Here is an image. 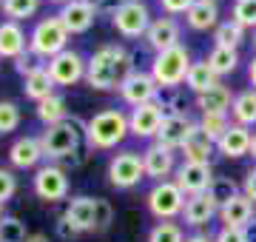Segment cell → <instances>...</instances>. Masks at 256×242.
Instances as JSON below:
<instances>
[{"label": "cell", "mask_w": 256, "mask_h": 242, "mask_svg": "<svg viewBox=\"0 0 256 242\" xmlns=\"http://www.w3.org/2000/svg\"><path fill=\"white\" fill-rule=\"evenodd\" d=\"M134 72V60L122 43H102L92 57L86 68V83L94 92H114L122 86L128 74Z\"/></svg>", "instance_id": "6da1fadb"}, {"label": "cell", "mask_w": 256, "mask_h": 242, "mask_svg": "<svg viewBox=\"0 0 256 242\" xmlns=\"http://www.w3.org/2000/svg\"><path fill=\"white\" fill-rule=\"evenodd\" d=\"M131 128H128V114L120 108H106L97 112L92 120H86V142L94 151H111L122 146Z\"/></svg>", "instance_id": "7a4b0ae2"}, {"label": "cell", "mask_w": 256, "mask_h": 242, "mask_svg": "<svg viewBox=\"0 0 256 242\" xmlns=\"http://www.w3.org/2000/svg\"><path fill=\"white\" fill-rule=\"evenodd\" d=\"M82 140H86V122L80 117H68L66 122H57V126H48L40 134V142H43V154H46L48 162H60L63 157L80 151Z\"/></svg>", "instance_id": "3957f363"}, {"label": "cell", "mask_w": 256, "mask_h": 242, "mask_svg": "<svg viewBox=\"0 0 256 242\" xmlns=\"http://www.w3.org/2000/svg\"><path fill=\"white\" fill-rule=\"evenodd\" d=\"M191 66H194L191 52L185 46H174V48H168V52L154 54V60H151V74H154V80L160 83V88L174 92V88H180V86L185 83Z\"/></svg>", "instance_id": "277c9868"}, {"label": "cell", "mask_w": 256, "mask_h": 242, "mask_svg": "<svg viewBox=\"0 0 256 242\" xmlns=\"http://www.w3.org/2000/svg\"><path fill=\"white\" fill-rule=\"evenodd\" d=\"M68 38H72V34L66 32L60 18L52 14V18H43V20L34 23L32 34H28V48H32L43 63H48L52 57H57L60 52L68 48Z\"/></svg>", "instance_id": "5b68a950"}, {"label": "cell", "mask_w": 256, "mask_h": 242, "mask_svg": "<svg viewBox=\"0 0 256 242\" xmlns=\"http://www.w3.org/2000/svg\"><path fill=\"white\" fill-rule=\"evenodd\" d=\"M106 177L114 188L120 191H128V188L140 186L146 180V166H142V154L140 151H120L108 160V168H106Z\"/></svg>", "instance_id": "8992f818"}, {"label": "cell", "mask_w": 256, "mask_h": 242, "mask_svg": "<svg viewBox=\"0 0 256 242\" xmlns=\"http://www.w3.org/2000/svg\"><path fill=\"white\" fill-rule=\"evenodd\" d=\"M185 200L188 196L180 191L174 180H165V182H154V188L146 196V205L156 220H176L185 211Z\"/></svg>", "instance_id": "52a82bcc"}, {"label": "cell", "mask_w": 256, "mask_h": 242, "mask_svg": "<svg viewBox=\"0 0 256 242\" xmlns=\"http://www.w3.org/2000/svg\"><path fill=\"white\" fill-rule=\"evenodd\" d=\"M151 20L154 18H151V9H148L146 0H128L126 6L111 18V26H114V32L120 38L137 40V38H146Z\"/></svg>", "instance_id": "ba28073f"}, {"label": "cell", "mask_w": 256, "mask_h": 242, "mask_svg": "<svg viewBox=\"0 0 256 242\" xmlns=\"http://www.w3.org/2000/svg\"><path fill=\"white\" fill-rule=\"evenodd\" d=\"M32 188L43 202H60V200L68 196V171H63L54 162H46L34 171Z\"/></svg>", "instance_id": "9c48e42d"}, {"label": "cell", "mask_w": 256, "mask_h": 242, "mask_svg": "<svg viewBox=\"0 0 256 242\" xmlns=\"http://www.w3.org/2000/svg\"><path fill=\"white\" fill-rule=\"evenodd\" d=\"M117 92H120V97H122V102H128L131 108H137V106L160 100V92H162V88H160V83L154 80L151 72L134 68V72L122 80V86H120Z\"/></svg>", "instance_id": "30bf717a"}, {"label": "cell", "mask_w": 256, "mask_h": 242, "mask_svg": "<svg viewBox=\"0 0 256 242\" xmlns=\"http://www.w3.org/2000/svg\"><path fill=\"white\" fill-rule=\"evenodd\" d=\"M48 74L54 80V86H77L80 80H86V68H88V60L74 52V48H66L57 57L48 60Z\"/></svg>", "instance_id": "8fae6325"}, {"label": "cell", "mask_w": 256, "mask_h": 242, "mask_svg": "<svg viewBox=\"0 0 256 242\" xmlns=\"http://www.w3.org/2000/svg\"><path fill=\"white\" fill-rule=\"evenodd\" d=\"M165 114H168V108H165L162 100L137 106V108H131V114H128V128L140 140H154L160 126H162V120H165Z\"/></svg>", "instance_id": "7c38bea8"}, {"label": "cell", "mask_w": 256, "mask_h": 242, "mask_svg": "<svg viewBox=\"0 0 256 242\" xmlns=\"http://www.w3.org/2000/svg\"><path fill=\"white\" fill-rule=\"evenodd\" d=\"M174 182L185 196L208 194L210 182H214V168L205 166V162H185L182 160L174 171Z\"/></svg>", "instance_id": "4fadbf2b"}, {"label": "cell", "mask_w": 256, "mask_h": 242, "mask_svg": "<svg viewBox=\"0 0 256 242\" xmlns=\"http://www.w3.org/2000/svg\"><path fill=\"white\" fill-rule=\"evenodd\" d=\"M146 43L154 48V54L168 52V48H174V46H182V26H180V20L171 18V14L154 18L146 32Z\"/></svg>", "instance_id": "5bb4252c"}, {"label": "cell", "mask_w": 256, "mask_h": 242, "mask_svg": "<svg viewBox=\"0 0 256 242\" xmlns=\"http://www.w3.org/2000/svg\"><path fill=\"white\" fill-rule=\"evenodd\" d=\"M194 126L196 122L188 114H165V120L160 126V131H156L154 142L162 146V148H168V151H180L185 146V140H188V134H191Z\"/></svg>", "instance_id": "9a60e30c"}, {"label": "cell", "mask_w": 256, "mask_h": 242, "mask_svg": "<svg viewBox=\"0 0 256 242\" xmlns=\"http://www.w3.org/2000/svg\"><path fill=\"white\" fill-rule=\"evenodd\" d=\"M57 18H60V23L66 26L68 34H86L97 20V9H94L92 0H72V3L60 6Z\"/></svg>", "instance_id": "2e32d148"}, {"label": "cell", "mask_w": 256, "mask_h": 242, "mask_svg": "<svg viewBox=\"0 0 256 242\" xmlns=\"http://www.w3.org/2000/svg\"><path fill=\"white\" fill-rule=\"evenodd\" d=\"M142 166H146V177L148 180H154V182H165V180L174 177L176 157H174V151H168V148H162V146L151 142V146L142 151Z\"/></svg>", "instance_id": "e0dca14e"}, {"label": "cell", "mask_w": 256, "mask_h": 242, "mask_svg": "<svg viewBox=\"0 0 256 242\" xmlns=\"http://www.w3.org/2000/svg\"><path fill=\"white\" fill-rule=\"evenodd\" d=\"M43 160H46V154H43V142H40V137L26 134V137H18V140L12 142L9 162L14 168H20V171H26V168H34L37 171Z\"/></svg>", "instance_id": "ac0fdd59"}, {"label": "cell", "mask_w": 256, "mask_h": 242, "mask_svg": "<svg viewBox=\"0 0 256 242\" xmlns=\"http://www.w3.org/2000/svg\"><path fill=\"white\" fill-rule=\"evenodd\" d=\"M250 142H254V131L234 122L216 140V151L228 160H239V157H245V154H250Z\"/></svg>", "instance_id": "d6986e66"}, {"label": "cell", "mask_w": 256, "mask_h": 242, "mask_svg": "<svg viewBox=\"0 0 256 242\" xmlns=\"http://www.w3.org/2000/svg\"><path fill=\"white\" fill-rule=\"evenodd\" d=\"M256 216V202L248 200L245 194H236L230 202L220 208V222L222 228H245L248 222H254Z\"/></svg>", "instance_id": "ffe728a7"}, {"label": "cell", "mask_w": 256, "mask_h": 242, "mask_svg": "<svg viewBox=\"0 0 256 242\" xmlns=\"http://www.w3.org/2000/svg\"><path fill=\"white\" fill-rule=\"evenodd\" d=\"M66 216L80 234L97 231V200L94 196H72L66 205Z\"/></svg>", "instance_id": "44dd1931"}, {"label": "cell", "mask_w": 256, "mask_h": 242, "mask_svg": "<svg viewBox=\"0 0 256 242\" xmlns=\"http://www.w3.org/2000/svg\"><path fill=\"white\" fill-rule=\"evenodd\" d=\"M214 216H220V205L210 200V194H196L185 200V211H182V222L188 228H202L208 225Z\"/></svg>", "instance_id": "7402d4cb"}, {"label": "cell", "mask_w": 256, "mask_h": 242, "mask_svg": "<svg viewBox=\"0 0 256 242\" xmlns=\"http://www.w3.org/2000/svg\"><path fill=\"white\" fill-rule=\"evenodd\" d=\"M180 151H182L185 162H205V166H210V154L216 151V140L208 137V131H202V126L196 122Z\"/></svg>", "instance_id": "603a6c76"}, {"label": "cell", "mask_w": 256, "mask_h": 242, "mask_svg": "<svg viewBox=\"0 0 256 242\" xmlns=\"http://www.w3.org/2000/svg\"><path fill=\"white\" fill-rule=\"evenodd\" d=\"M23 52H28V38L23 26L14 20H3L0 23V60H18Z\"/></svg>", "instance_id": "cb8c5ba5"}, {"label": "cell", "mask_w": 256, "mask_h": 242, "mask_svg": "<svg viewBox=\"0 0 256 242\" xmlns=\"http://www.w3.org/2000/svg\"><path fill=\"white\" fill-rule=\"evenodd\" d=\"M185 23L188 28L194 32H214V28L220 26V3L216 0H196L191 6V12L185 14Z\"/></svg>", "instance_id": "d4e9b609"}, {"label": "cell", "mask_w": 256, "mask_h": 242, "mask_svg": "<svg viewBox=\"0 0 256 242\" xmlns=\"http://www.w3.org/2000/svg\"><path fill=\"white\" fill-rule=\"evenodd\" d=\"M234 97H236V94L230 92L225 83H216L210 92L200 94V97H194V106H196L202 114H230Z\"/></svg>", "instance_id": "484cf974"}, {"label": "cell", "mask_w": 256, "mask_h": 242, "mask_svg": "<svg viewBox=\"0 0 256 242\" xmlns=\"http://www.w3.org/2000/svg\"><path fill=\"white\" fill-rule=\"evenodd\" d=\"M34 114H37V120H40V122L48 128V126H57V122H66V120H68V102H66L63 94L54 92L52 97H46V100L37 102Z\"/></svg>", "instance_id": "4316f807"}, {"label": "cell", "mask_w": 256, "mask_h": 242, "mask_svg": "<svg viewBox=\"0 0 256 242\" xmlns=\"http://www.w3.org/2000/svg\"><path fill=\"white\" fill-rule=\"evenodd\" d=\"M23 94H26L28 100H46V97H52L54 94V80H52V74H48V66H40L37 72H32L28 77H23Z\"/></svg>", "instance_id": "83f0119b"}, {"label": "cell", "mask_w": 256, "mask_h": 242, "mask_svg": "<svg viewBox=\"0 0 256 242\" xmlns=\"http://www.w3.org/2000/svg\"><path fill=\"white\" fill-rule=\"evenodd\" d=\"M216 83H220V77L210 72V66L205 63V60H196V63L191 66L188 77H185V88H188L194 97H200V94L210 92V88H214Z\"/></svg>", "instance_id": "f1b7e54d"}, {"label": "cell", "mask_w": 256, "mask_h": 242, "mask_svg": "<svg viewBox=\"0 0 256 242\" xmlns=\"http://www.w3.org/2000/svg\"><path fill=\"white\" fill-rule=\"evenodd\" d=\"M230 117L236 126H256V88H245L234 97V106H230Z\"/></svg>", "instance_id": "f546056e"}, {"label": "cell", "mask_w": 256, "mask_h": 242, "mask_svg": "<svg viewBox=\"0 0 256 242\" xmlns=\"http://www.w3.org/2000/svg\"><path fill=\"white\" fill-rule=\"evenodd\" d=\"M205 63L210 66V72L216 77L234 74L239 66V48H225V46H214L205 57Z\"/></svg>", "instance_id": "4dcf8cb0"}, {"label": "cell", "mask_w": 256, "mask_h": 242, "mask_svg": "<svg viewBox=\"0 0 256 242\" xmlns=\"http://www.w3.org/2000/svg\"><path fill=\"white\" fill-rule=\"evenodd\" d=\"M242 43H245V28L239 26L236 20H222L220 26L214 28V46L239 48Z\"/></svg>", "instance_id": "1f68e13d"}, {"label": "cell", "mask_w": 256, "mask_h": 242, "mask_svg": "<svg viewBox=\"0 0 256 242\" xmlns=\"http://www.w3.org/2000/svg\"><path fill=\"white\" fill-rule=\"evenodd\" d=\"M40 3L43 0H3L0 3V12L6 20H14V23H23V20L34 18L40 12Z\"/></svg>", "instance_id": "d6a6232c"}, {"label": "cell", "mask_w": 256, "mask_h": 242, "mask_svg": "<svg viewBox=\"0 0 256 242\" xmlns=\"http://www.w3.org/2000/svg\"><path fill=\"white\" fill-rule=\"evenodd\" d=\"M148 242H185L182 225L174 220H160V222L148 231Z\"/></svg>", "instance_id": "836d02e7"}, {"label": "cell", "mask_w": 256, "mask_h": 242, "mask_svg": "<svg viewBox=\"0 0 256 242\" xmlns=\"http://www.w3.org/2000/svg\"><path fill=\"white\" fill-rule=\"evenodd\" d=\"M208 194H210V200L222 208V205L230 202L236 194H242V188H239L230 177H214V182H210V188H208Z\"/></svg>", "instance_id": "e575fe53"}, {"label": "cell", "mask_w": 256, "mask_h": 242, "mask_svg": "<svg viewBox=\"0 0 256 242\" xmlns=\"http://www.w3.org/2000/svg\"><path fill=\"white\" fill-rule=\"evenodd\" d=\"M230 20H236L242 28H254L256 32V0H234Z\"/></svg>", "instance_id": "d590c367"}, {"label": "cell", "mask_w": 256, "mask_h": 242, "mask_svg": "<svg viewBox=\"0 0 256 242\" xmlns=\"http://www.w3.org/2000/svg\"><path fill=\"white\" fill-rule=\"evenodd\" d=\"M28 231L26 222H20L18 216H3L0 222V242H26Z\"/></svg>", "instance_id": "8d00e7d4"}, {"label": "cell", "mask_w": 256, "mask_h": 242, "mask_svg": "<svg viewBox=\"0 0 256 242\" xmlns=\"http://www.w3.org/2000/svg\"><path fill=\"white\" fill-rule=\"evenodd\" d=\"M200 126H202V131H208V137L220 140L222 134H225L230 126H234V122H230L228 114H202V117H200Z\"/></svg>", "instance_id": "74e56055"}, {"label": "cell", "mask_w": 256, "mask_h": 242, "mask_svg": "<svg viewBox=\"0 0 256 242\" xmlns=\"http://www.w3.org/2000/svg\"><path fill=\"white\" fill-rule=\"evenodd\" d=\"M20 126V106L12 100H0V134H12Z\"/></svg>", "instance_id": "f35d334b"}, {"label": "cell", "mask_w": 256, "mask_h": 242, "mask_svg": "<svg viewBox=\"0 0 256 242\" xmlns=\"http://www.w3.org/2000/svg\"><path fill=\"white\" fill-rule=\"evenodd\" d=\"M40 66H46V63H43V60H40V57H37L34 52L28 48V52H23V54L14 60V72H18L20 77H28L32 72H37Z\"/></svg>", "instance_id": "ab89813d"}, {"label": "cell", "mask_w": 256, "mask_h": 242, "mask_svg": "<svg viewBox=\"0 0 256 242\" xmlns=\"http://www.w3.org/2000/svg\"><path fill=\"white\" fill-rule=\"evenodd\" d=\"M14 194H18V177L9 168H0V205H6Z\"/></svg>", "instance_id": "60d3db41"}, {"label": "cell", "mask_w": 256, "mask_h": 242, "mask_svg": "<svg viewBox=\"0 0 256 242\" xmlns=\"http://www.w3.org/2000/svg\"><path fill=\"white\" fill-rule=\"evenodd\" d=\"M111 222H114V208H111L108 200H100L97 196V234L108 231Z\"/></svg>", "instance_id": "b9f144b4"}, {"label": "cell", "mask_w": 256, "mask_h": 242, "mask_svg": "<svg viewBox=\"0 0 256 242\" xmlns=\"http://www.w3.org/2000/svg\"><path fill=\"white\" fill-rule=\"evenodd\" d=\"M165 108H168V114H188V97H185V92L174 88L171 97L165 100Z\"/></svg>", "instance_id": "7bdbcfd3"}, {"label": "cell", "mask_w": 256, "mask_h": 242, "mask_svg": "<svg viewBox=\"0 0 256 242\" xmlns=\"http://www.w3.org/2000/svg\"><path fill=\"white\" fill-rule=\"evenodd\" d=\"M194 3H196V0H160L162 12L165 14H171V18H176V14H188Z\"/></svg>", "instance_id": "ee69618b"}, {"label": "cell", "mask_w": 256, "mask_h": 242, "mask_svg": "<svg viewBox=\"0 0 256 242\" xmlns=\"http://www.w3.org/2000/svg\"><path fill=\"white\" fill-rule=\"evenodd\" d=\"M94 9H97V14H106V18H114L122 6H126L128 0H92Z\"/></svg>", "instance_id": "f6af8a7d"}, {"label": "cell", "mask_w": 256, "mask_h": 242, "mask_svg": "<svg viewBox=\"0 0 256 242\" xmlns=\"http://www.w3.org/2000/svg\"><path fill=\"white\" fill-rule=\"evenodd\" d=\"M54 231H57V236H60V240H74V236H77V228H74L72 225V220H68V216H57V222H54Z\"/></svg>", "instance_id": "bcb514c9"}, {"label": "cell", "mask_w": 256, "mask_h": 242, "mask_svg": "<svg viewBox=\"0 0 256 242\" xmlns=\"http://www.w3.org/2000/svg\"><path fill=\"white\" fill-rule=\"evenodd\" d=\"M214 242H248L242 228H220V234L214 236Z\"/></svg>", "instance_id": "7dc6e473"}, {"label": "cell", "mask_w": 256, "mask_h": 242, "mask_svg": "<svg viewBox=\"0 0 256 242\" xmlns=\"http://www.w3.org/2000/svg\"><path fill=\"white\" fill-rule=\"evenodd\" d=\"M242 194L248 196V200H254L256 202V168H250L245 174V182H242Z\"/></svg>", "instance_id": "c3c4849f"}, {"label": "cell", "mask_w": 256, "mask_h": 242, "mask_svg": "<svg viewBox=\"0 0 256 242\" xmlns=\"http://www.w3.org/2000/svg\"><path fill=\"white\" fill-rule=\"evenodd\" d=\"M242 231H245L248 242H256V216H254V222H248L245 228H242Z\"/></svg>", "instance_id": "681fc988"}, {"label": "cell", "mask_w": 256, "mask_h": 242, "mask_svg": "<svg viewBox=\"0 0 256 242\" xmlns=\"http://www.w3.org/2000/svg\"><path fill=\"white\" fill-rule=\"evenodd\" d=\"M248 80H250V88H256V57L248 66Z\"/></svg>", "instance_id": "f907efd6"}, {"label": "cell", "mask_w": 256, "mask_h": 242, "mask_svg": "<svg viewBox=\"0 0 256 242\" xmlns=\"http://www.w3.org/2000/svg\"><path fill=\"white\" fill-rule=\"evenodd\" d=\"M185 242H214V240L205 236V234H191V236H185Z\"/></svg>", "instance_id": "816d5d0a"}, {"label": "cell", "mask_w": 256, "mask_h": 242, "mask_svg": "<svg viewBox=\"0 0 256 242\" xmlns=\"http://www.w3.org/2000/svg\"><path fill=\"white\" fill-rule=\"evenodd\" d=\"M26 242H48V236H46V234H28Z\"/></svg>", "instance_id": "f5cc1de1"}, {"label": "cell", "mask_w": 256, "mask_h": 242, "mask_svg": "<svg viewBox=\"0 0 256 242\" xmlns=\"http://www.w3.org/2000/svg\"><path fill=\"white\" fill-rule=\"evenodd\" d=\"M250 157L256 160V131H254V142H250Z\"/></svg>", "instance_id": "db71d44e"}, {"label": "cell", "mask_w": 256, "mask_h": 242, "mask_svg": "<svg viewBox=\"0 0 256 242\" xmlns=\"http://www.w3.org/2000/svg\"><path fill=\"white\" fill-rule=\"evenodd\" d=\"M48 3H54V6H66V3H72V0H48Z\"/></svg>", "instance_id": "11a10c76"}, {"label": "cell", "mask_w": 256, "mask_h": 242, "mask_svg": "<svg viewBox=\"0 0 256 242\" xmlns=\"http://www.w3.org/2000/svg\"><path fill=\"white\" fill-rule=\"evenodd\" d=\"M3 216H6V214H3V205H0V222H3Z\"/></svg>", "instance_id": "9f6ffc18"}, {"label": "cell", "mask_w": 256, "mask_h": 242, "mask_svg": "<svg viewBox=\"0 0 256 242\" xmlns=\"http://www.w3.org/2000/svg\"><path fill=\"white\" fill-rule=\"evenodd\" d=\"M254 46H256V32H254Z\"/></svg>", "instance_id": "6f0895ef"}, {"label": "cell", "mask_w": 256, "mask_h": 242, "mask_svg": "<svg viewBox=\"0 0 256 242\" xmlns=\"http://www.w3.org/2000/svg\"><path fill=\"white\" fill-rule=\"evenodd\" d=\"M216 3H220V0H216Z\"/></svg>", "instance_id": "680465c9"}, {"label": "cell", "mask_w": 256, "mask_h": 242, "mask_svg": "<svg viewBox=\"0 0 256 242\" xmlns=\"http://www.w3.org/2000/svg\"><path fill=\"white\" fill-rule=\"evenodd\" d=\"M0 3H3V0H0Z\"/></svg>", "instance_id": "91938a15"}]
</instances>
